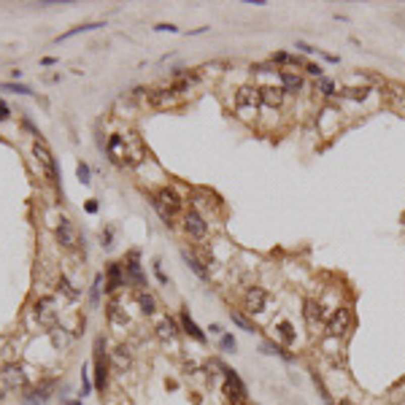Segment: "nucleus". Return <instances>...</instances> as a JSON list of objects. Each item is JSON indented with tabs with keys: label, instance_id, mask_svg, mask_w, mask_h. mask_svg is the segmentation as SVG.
<instances>
[{
	"label": "nucleus",
	"instance_id": "nucleus-7",
	"mask_svg": "<svg viewBox=\"0 0 405 405\" xmlns=\"http://www.w3.org/2000/svg\"><path fill=\"white\" fill-rule=\"evenodd\" d=\"M57 240H60L62 248H76V243H79V232H76V227H73L71 219H60Z\"/></svg>",
	"mask_w": 405,
	"mask_h": 405
},
{
	"label": "nucleus",
	"instance_id": "nucleus-17",
	"mask_svg": "<svg viewBox=\"0 0 405 405\" xmlns=\"http://www.w3.org/2000/svg\"><path fill=\"white\" fill-rule=\"evenodd\" d=\"M278 76H281V89L286 92V95H292V92H300V89H302V79H300L297 73H292V71H281Z\"/></svg>",
	"mask_w": 405,
	"mask_h": 405
},
{
	"label": "nucleus",
	"instance_id": "nucleus-46",
	"mask_svg": "<svg viewBox=\"0 0 405 405\" xmlns=\"http://www.w3.org/2000/svg\"><path fill=\"white\" fill-rule=\"evenodd\" d=\"M68 405H81V402H68Z\"/></svg>",
	"mask_w": 405,
	"mask_h": 405
},
{
	"label": "nucleus",
	"instance_id": "nucleus-44",
	"mask_svg": "<svg viewBox=\"0 0 405 405\" xmlns=\"http://www.w3.org/2000/svg\"><path fill=\"white\" fill-rule=\"evenodd\" d=\"M95 211H97V202L89 200V202H87V214H95Z\"/></svg>",
	"mask_w": 405,
	"mask_h": 405
},
{
	"label": "nucleus",
	"instance_id": "nucleus-28",
	"mask_svg": "<svg viewBox=\"0 0 405 405\" xmlns=\"http://www.w3.org/2000/svg\"><path fill=\"white\" fill-rule=\"evenodd\" d=\"M97 27H103V25H81V27H73L71 33L60 35V41H68V38H73V35H79V33H87V30H97Z\"/></svg>",
	"mask_w": 405,
	"mask_h": 405
},
{
	"label": "nucleus",
	"instance_id": "nucleus-40",
	"mask_svg": "<svg viewBox=\"0 0 405 405\" xmlns=\"http://www.w3.org/2000/svg\"><path fill=\"white\" fill-rule=\"evenodd\" d=\"M297 49L300 52H306V54H314V52H319V49H314L311 43H306V41H297Z\"/></svg>",
	"mask_w": 405,
	"mask_h": 405
},
{
	"label": "nucleus",
	"instance_id": "nucleus-23",
	"mask_svg": "<svg viewBox=\"0 0 405 405\" xmlns=\"http://www.w3.org/2000/svg\"><path fill=\"white\" fill-rule=\"evenodd\" d=\"M262 351H265V354H278V357H281V360H286V362H294V357H292L289 351H286L284 346H278V343H270V340H265V343H262Z\"/></svg>",
	"mask_w": 405,
	"mask_h": 405
},
{
	"label": "nucleus",
	"instance_id": "nucleus-36",
	"mask_svg": "<svg viewBox=\"0 0 405 405\" xmlns=\"http://www.w3.org/2000/svg\"><path fill=\"white\" fill-rule=\"evenodd\" d=\"M273 68V62H262V65H254V73H276Z\"/></svg>",
	"mask_w": 405,
	"mask_h": 405
},
{
	"label": "nucleus",
	"instance_id": "nucleus-13",
	"mask_svg": "<svg viewBox=\"0 0 405 405\" xmlns=\"http://www.w3.org/2000/svg\"><path fill=\"white\" fill-rule=\"evenodd\" d=\"M284 97H286V92L281 87H260V103L270 106V108H278L284 103Z\"/></svg>",
	"mask_w": 405,
	"mask_h": 405
},
{
	"label": "nucleus",
	"instance_id": "nucleus-45",
	"mask_svg": "<svg viewBox=\"0 0 405 405\" xmlns=\"http://www.w3.org/2000/svg\"><path fill=\"white\" fill-rule=\"evenodd\" d=\"M208 330H211L214 335H222V327H219V324H211V327H208Z\"/></svg>",
	"mask_w": 405,
	"mask_h": 405
},
{
	"label": "nucleus",
	"instance_id": "nucleus-9",
	"mask_svg": "<svg viewBox=\"0 0 405 405\" xmlns=\"http://www.w3.org/2000/svg\"><path fill=\"white\" fill-rule=\"evenodd\" d=\"M3 381L9 389H25L27 386V373L19 365H6L3 368Z\"/></svg>",
	"mask_w": 405,
	"mask_h": 405
},
{
	"label": "nucleus",
	"instance_id": "nucleus-33",
	"mask_svg": "<svg viewBox=\"0 0 405 405\" xmlns=\"http://www.w3.org/2000/svg\"><path fill=\"white\" fill-rule=\"evenodd\" d=\"M238 343H235V338L232 335H222V351H235Z\"/></svg>",
	"mask_w": 405,
	"mask_h": 405
},
{
	"label": "nucleus",
	"instance_id": "nucleus-48",
	"mask_svg": "<svg viewBox=\"0 0 405 405\" xmlns=\"http://www.w3.org/2000/svg\"><path fill=\"white\" fill-rule=\"evenodd\" d=\"M0 400H3V394H0Z\"/></svg>",
	"mask_w": 405,
	"mask_h": 405
},
{
	"label": "nucleus",
	"instance_id": "nucleus-41",
	"mask_svg": "<svg viewBox=\"0 0 405 405\" xmlns=\"http://www.w3.org/2000/svg\"><path fill=\"white\" fill-rule=\"evenodd\" d=\"M9 116H11V111H9V106H6L3 100H0V122H3V119H9Z\"/></svg>",
	"mask_w": 405,
	"mask_h": 405
},
{
	"label": "nucleus",
	"instance_id": "nucleus-18",
	"mask_svg": "<svg viewBox=\"0 0 405 405\" xmlns=\"http://www.w3.org/2000/svg\"><path fill=\"white\" fill-rule=\"evenodd\" d=\"M151 106H157V108H168V106H173L176 103V92H170V89H154L151 95Z\"/></svg>",
	"mask_w": 405,
	"mask_h": 405
},
{
	"label": "nucleus",
	"instance_id": "nucleus-10",
	"mask_svg": "<svg viewBox=\"0 0 405 405\" xmlns=\"http://www.w3.org/2000/svg\"><path fill=\"white\" fill-rule=\"evenodd\" d=\"M302 316L311 327H319L322 322H327V314H324V306L319 300H306V308H302Z\"/></svg>",
	"mask_w": 405,
	"mask_h": 405
},
{
	"label": "nucleus",
	"instance_id": "nucleus-1",
	"mask_svg": "<svg viewBox=\"0 0 405 405\" xmlns=\"http://www.w3.org/2000/svg\"><path fill=\"white\" fill-rule=\"evenodd\" d=\"M151 206H154V211L162 216V222H165L168 227H170V224H173V219H176L178 214H181V206H184V202H181V197H178L173 189L162 186V189L151 197Z\"/></svg>",
	"mask_w": 405,
	"mask_h": 405
},
{
	"label": "nucleus",
	"instance_id": "nucleus-47",
	"mask_svg": "<svg viewBox=\"0 0 405 405\" xmlns=\"http://www.w3.org/2000/svg\"><path fill=\"white\" fill-rule=\"evenodd\" d=\"M340 405H348V402H340Z\"/></svg>",
	"mask_w": 405,
	"mask_h": 405
},
{
	"label": "nucleus",
	"instance_id": "nucleus-26",
	"mask_svg": "<svg viewBox=\"0 0 405 405\" xmlns=\"http://www.w3.org/2000/svg\"><path fill=\"white\" fill-rule=\"evenodd\" d=\"M273 65H300V60L297 57H292V54H286V52H278V54H273Z\"/></svg>",
	"mask_w": 405,
	"mask_h": 405
},
{
	"label": "nucleus",
	"instance_id": "nucleus-21",
	"mask_svg": "<svg viewBox=\"0 0 405 405\" xmlns=\"http://www.w3.org/2000/svg\"><path fill=\"white\" fill-rule=\"evenodd\" d=\"M176 335H178V327H176L173 319H162V322L157 324V338H162V340H173Z\"/></svg>",
	"mask_w": 405,
	"mask_h": 405
},
{
	"label": "nucleus",
	"instance_id": "nucleus-12",
	"mask_svg": "<svg viewBox=\"0 0 405 405\" xmlns=\"http://www.w3.org/2000/svg\"><path fill=\"white\" fill-rule=\"evenodd\" d=\"M124 276H127L135 286H146V276H143L141 265H138V251L130 254V262L124 265Z\"/></svg>",
	"mask_w": 405,
	"mask_h": 405
},
{
	"label": "nucleus",
	"instance_id": "nucleus-42",
	"mask_svg": "<svg viewBox=\"0 0 405 405\" xmlns=\"http://www.w3.org/2000/svg\"><path fill=\"white\" fill-rule=\"evenodd\" d=\"M306 71H308L311 76H322V68H319V65H308Z\"/></svg>",
	"mask_w": 405,
	"mask_h": 405
},
{
	"label": "nucleus",
	"instance_id": "nucleus-25",
	"mask_svg": "<svg viewBox=\"0 0 405 405\" xmlns=\"http://www.w3.org/2000/svg\"><path fill=\"white\" fill-rule=\"evenodd\" d=\"M230 319H232V324H238L243 332H254V330H257V327H254L251 322H248V319H246L243 314H238V311H232V314H230Z\"/></svg>",
	"mask_w": 405,
	"mask_h": 405
},
{
	"label": "nucleus",
	"instance_id": "nucleus-38",
	"mask_svg": "<svg viewBox=\"0 0 405 405\" xmlns=\"http://www.w3.org/2000/svg\"><path fill=\"white\" fill-rule=\"evenodd\" d=\"M81 384H84V389H81V394H89V376H87V370H81Z\"/></svg>",
	"mask_w": 405,
	"mask_h": 405
},
{
	"label": "nucleus",
	"instance_id": "nucleus-22",
	"mask_svg": "<svg viewBox=\"0 0 405 405\" xmlns=\"http://www.w3.org/2000/svg\"><path fill=\"white\" fill-rule=\"evenodd\" d=\"M276 330H278V335H281V340H284L286 346H292L294 340H297V335H294V327H292L289 322H278Z\"/></svg>",
	"mask_w": 405,
	"mask_h": 405
},
{
	"label": "nucleus",
	"instance_id": "nucleus-20",
	"mask_svg": "<svg viewBox=\"0 0 405 405\" xmlns=\"http://www.w3.org/2000/svg\"><path fill=\"white\" fill-rule=\"evenodd\" d=\"M181 257H184V262H186V265H189V268H192V273L197 276V278H202V281H206V278H208V270L202 268V262L197 260V257H194V254H189V251H186V248L181 251Z\"/></svg>",
	"mask_w": 405,
	"mask_h": 405
},
{
	"label": "nucleus",
	"instance_id": "nucleus-30",
	"mask_svg": "<svg viewBox=\"0 0 405 405\" xmlns=\"http://www.w3.org/2000/svg\"><path fill=\"white\" fill-rule=\"evenodd\" d=\"M60 289L65 292V294H68V297H71V300H76V297H79V292H76L73 286H71V281H68V278H60Z\"/></svg>",
	"mask_w": 405,
	"mask_h": 405
},
{
	"label": "nucleus",
	"instance_id": "nucleus-37",
	"mask_svg": "<svg viewBox=\"0 0 405 405\" xmlns=\"http://www.w3.org/2000/svg\"><path fill=\"white\" fill-rule=\"evenodd\" d=\"M238 114H240V119H251V116H257V106H251V108H238Z\"/></svg>",
	"mask_w": 405,
	"mask_h": 405
},
{
	"label": "nucleus",
	"instance_id": "nucleus-3",
	"mask_svg": "<svg viewBox=\"0 0 405 405\" xmlns=\"http://www.w3.org/2000/svg\"><path fill=\"white\" fill-rule=\"evenodd\" d=\"M95 386L106 389L108 386V357H106V340H95Z\"/></svg>",
	"mask_w": 405,
	"mask_h": 405
},
{
	"label": "nucleus",
	"instance_id": "nucleus-29",
	"mask_svg": "<svg viewBox=\"0 0 405 405\" xmlns=\"http://www.w3.org/2000/svg\"><path fill=\"white\" fill-rule=\"evenodd\" d=\"M76 173H79V181H81V184H89V181H92V178H89V165H87V162H79Z\"/></svg>",
	"mask_w": 405,
	"mask_h": 405
},
{
	"label": "nucleus",
	"instance_id": "nucleus-5",
	"mask_svg": "<svg viewBox=\"0 0 405 405\" xmlns=\"http://www.w3.org/2000/svg\"><path fill=\"white\" fill-rule=\"evenodd\" d=\"M243 306H246L248 314H262V311L268 308V292H265L262 286H251L243 297Z\"/></svg>",
	"mask_w": 405,
	"mask_h": 405
},
{
	"label": "nucleus",
	"instance_id": "nucleus-27",
	"mask_svg": "<svg viewBox=\"0 0 405 405\" xmlns=\"http://www.w3.org/2000/svg\"><path fill=\"white\" fill-rule=\"evenodd\" d=\"M368 87H362V89H357V87H346L343 92H340V95H343V97H348V100H365V97H368Z\"/></svg>",
	"mask_w": 405,
	"mask_h": 405
},
{
	"label": "nucleus",
	"instance_id": "nucleus-19",
	"mask_svg": "<svg viewBox=\"0 0 405 405\" xmlns=\"http://www.w3.org/2000/svg\"><path fill=\"white\" fill-rule=\"evenodd\" d=\"M181 327H184V332H189L197 343H206V335H202L200 330H197V324L192 322V316H189V311H181Z\"/></svg>",
	"mask_w": 405,
	"mask_h": 405
},
{
	"label": "nucleus",
	"instance_id": "nucleus-4",
	"mask_svg": "<svg viewBox=\"0 0 405 405\" xmlns=\"http://www.w3.org/2000/svg\"><path fill=\"white\" fill-rule=\"evenodd\" d=\"M33 151H35V157H38V162H41V168H43V173L52 178L54 184L60 181L57 178V162H54V157H52V151L46 149V143H41V141H35V146H33Z\"/></svg>",
	"mask_w": 405,
	"mask_h": 405
},
{
	"label": "nucleus",
	"instance_id": "nucleus-8",
	"mask_svg": "<svg viewBox=\"0 0 405 405\" xmlns=\"http://www.w3.org/2000/svg\"><path fill=\"white\" fill-rule=\"evenodd\" d=\"M35 316H38V324L54 327V319H57L54 300H52V297H41V300H38V302H35Z\"/></svg>",
	"mask_w": 405,
	"mask_h": 405
},
{
	"label": "nucleus",
	"instance_id": "nucleus-31",
	"mask_svg": "<svg viewBox=\"0 0 405 405\" xmlns=\"http://www.w3.org/2000/svg\"><path fill=\"white\" fill-rule=\"evenodd\" d=\"M100 284H103V276H95V284H92V306L100 302Z\"/></svg>",
	"mask_w": 405,
	"mask_h": 405
},
{
	"label": "nucleus",
	"instance_id": "nucleus-32",
	"mask_svg": "<svg viewBox=\"0 0 405 405\" xmlns=\"http://www.w3.org/2000/svg\"><path fill=\"white\" fill-rule=\"evenodd\" d=\"M0 89H6V92H17V95H30V87H22V84H3Z\"/></svg>",
	"mask_w": 405,
	"mask_h": 405
},
{
	"label": "nucleus",
	"instance_id": "nucleus-11",
	"mask_svg": "<svg viewBox=\"0 0 405 405\" xmlns=\"http://www.w3.org/2000/svg\"><path fill=\"white\" fill-rule=\"evenodd\" d=\"M124 281H127V276H124L122 265L111 262V265H108V270H106V289H108V292H116L119 286H124Z\"/></svg>",
	"mask_w": 405,
	"mask_h": 405
},
{
	"label": "nucleus",
	"instance_id": "nucleus-35",
	"mask_svg": "<svg viewBox=\"0 0 405 405\" xmlns=\"http://www.w3.org/2000/svg\"><path fill=\"white\" fill-rule=\"evenodd\" d=\"M319 87H322V95H327V97H330V95H335V84H332V81L322 79V81H319Z\"/></svg>",
	"mask_w": 405,
	"mask_h": 405
},
{
	"label": "nucleus",
	"instance_id": "nucleus-39",
	"mask_svg": "<svg viewBox=\"0 0 405 405\" xmlns=\"http://www.w3.org/2000/svg\"><path fill=\"white\" fill-rule=\"evenodd\" d=\"M314 384H316V389H319V394L324 397V400H330V394H327V389H324V384L319 381V376H314Z\"/></svg>",
	"mask_w": 405,
	"mask_h": 405
},
{
	"label": "nucleus",
	"instance_id": "nucleus-15",
	"mask_svg": "<svg viewBox=\"0 0 405 405\" xmlns=\"http://www.w3.org/2000/svg\"><path fill=\"white\" fill-rule=\"evenodd\" d=\"M124 151H127V141H124V135L114 132V135L108 138V157H111L114 162H124Z\"/></svg>",
	"mask_w": 405,
	"mask_h": 405
},
{
	"label": "nucleus",
	"instance_id": "nucleus-34",
	"mask_svg": "<svg viewBox=\"0 0 405 405\" xmlns=\"http://www.w3.org/2000/svg\"><path fill=\"white\" fill-rule=\"evenodd\" d=\"M108 316H111L114 322H119V324H127V316H122V314H119V306H111V311H108Z\"/></svg>",
	"mask_w": 405,
	"mask_h": 405
},
{
	"label": "nucleus",
	"instance_id": "nucleus-2",
	"mask_svg": "<svg viewBox=\"0 0 405 405\" xmlns=\"http://www.w3.org/2000/svg\"><path fill=\"white\" fill-rule=\"evenodd\" d=\"M351 322H354L351 311H348V308H338L330 319H327V338H332V340L346 338V332L351 330Z\"/></svg>",
	"mask_w": 405,
	"mask_h": 405
},
{
	"label": "nucleus",
	"instance_id": "nucleus-16",
	"mask_svg": "<svg viewBox=\"0 0 405 405\" xmlns=\"http://www.w3.org/2000/svg\"><path fill=\"white\" fill-rule=\"evenodd\" d=\"M111 365H114V370H116V373L130 370V365H132V354H130V348H127V346H116V351H111Z\"/></svg>",
	"mask_w": 405,
	"mask_h": 405
},
{
	"label": "nucleus",
	"instance_id": "nucleus-6",
	"mask_svg": "<svg viewBox=\"0 0 405 405\" xmlns=\"http://www.w3.org/2000/svg\"><path fill=\"white\" fill-rule=\"evenodd\" d=\"M184 230H186V235H189V238L202 240V238H206V232H208V224H206V219H202L197 211H189L184 216Z\"/></svg>",
	"mask_w": 405,
	"mask_h": 405
},
{
	"label": "nucleus",
	"instance_id": "nucleus-24",
	"mask_svg": "<svg viewBox=\"0 0 405 405\" xmlns=\"http://www.w3.org/2000/svg\"><path fill=\"white\" fill-rule=\"evenodd\" d=\"M138 306H141V311L146 316H151L154 311H157V302H154V297L149 292H138Z\"/></svg>",
	"mask_w": 405,
	"mask_h": 405
},
{
	"label": "nucleus",
	"instance_id": "nucleus-14",
	"mask_svg": "<svg viewBox=\"0 0 405 405\" xmlns=\"http://www.w3.org/2000/svg\"><path fill=\"white\" fill-rule=\"evenodd\" d=\"M260 103V87H240L235 92V106L238 108H251Z\"/></svg>",
	"mask_w": 405,
	"mask_h": 405
},
{
	"label": "nucleus",
	"instance_id": "nucleus-43",
	"mask_svg": "<svg viewBox=\"0 0 405 405\" xmlns=\"http://www.w3.org/2000/svg\"><path fill=\"white\" fill-rule=\"evenodd\" d=\"M157 30H160V33H165V30H168V33H176L173 25H157Z\"/></svg>",
	"mask_w": 405,
	"mask_h": 405
}]
</instances>
